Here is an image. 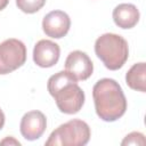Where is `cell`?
<instances>
[{
  "label": "cell",
  "mask_w": 146,
  "mask_h": 146,
  "mask_svg": "<svg viewBox=\"0 0 146 146\" xmlns=\"http://www.w3.org/2000/svg\"><path fill=\"white\" fill-rule=\"evenodd\" d=\"M95 54L106 68L116 71L121 68L129 57L127 40L115 33H105L95 42Z\"/></svg>",
  "instance_id": "3"
},
{
  "label": "cell",
  "mask_w": 146,
  "mask_h": 146,
  "mask_svg": "<svg viewBox=\"0 0 146 146\" xmlns=\"http://www.w3.org/2000/svg\"><path fill=\"white\" fill-rule=\"evenodd\" d=\"M26 60V47L18 39H7L0 43V75L11 73Z\"/></svg>",
  "instance_id": "5"
},
{
  "label": "cell",
  "mask_w": 146,
  "mask_h": 146,
  "mask_svg": "<svg viewBox=\"0 0 146 146\" xmlns=\"http://www.w3.org/2000/svg\"><path fill=\"white\" fill-rule=\"evenodd\" d=\"M71 27V18L63 10H52L42 19V30L47 36L60 39L67 34Z\"/></svg>",
  "instance_id": "7"
},
{
  "label": "cell",
  "mask_w": 146,
  "mask_h": 146,
  "mask_svg": "<svg viewBox=\"0 0 146 146\" xmlns=\"http://www.w3.org/2000/svg\"><path fill=\"white\" fill-rule=\"evenodd\" d=\"M47 128V119L40 111H30L25 113L19 123V130L22 136L26 140L39 139Z\"/></svg>",
  "instance_id": "8"
},
{
  "label": "cell",
  "mask_w": 146,
  "mask_h": 146,
  "mask_svg": "<svg viewBox=\"0 0 146 146\" xmlns=\"http://www.w3.org/2000/svg\"><path fill=\"white\" fill-rule=\"evenodd\" d=\"M91 136L87 122L73 119L56 128L44 143L46 146H84Z\"/></svg>",
  "instance_id": "4"
},
{
  "label": "cell",
  "mask_w": 146,
  "mask_h": 146,
  "mask_svg": "<svg viewBox=\"0 0 146 146\" xmlns=\"http://www.w3.org/2000/svg\"><path fill=\"white\" fill-rule=\"evenodd\" d=\"M113 21L116 26L128 30L132 29L139 22V10L132 3H120L113 9Z\"/></svg>",
  "instance_id": "10"
},
{
  "label": "cell",
  "mask_w": 146,
  "mask_h": 146,
  "mask_svg": "<svg viewBox=\"0 0 146 146\" xmlns=\"http://www.w3.org/2000/svg\"><path fill=\"white\" fill-rule=\"evenodd\" d=\"M125 82L129 88L145 92L146 91V64L144 62L133 64L125 74Z\"/></svg>",
  "instance_id": "11"
},
{
  "label": "cell",
  "mask_w": 146,
  "mask_h": 146,
  "mask_svg": "<svg viewBox=\"0 0 146 146\" xmlns=\"http://www.w3.org/2000/svg\"><path fill=\"white\" fill-rule=\"evenodd\" d=\"M59 56L60 48L51 40L42 39L38 41L33 48V60L38 66L43 68L51 67L57 64Z\"/></svg>",
  "instance_id": "9"
},
{
  "label": "cell",
  "mask_w": 146,
  "mask_h": 146,
  "mask_svg": "<svg viewBox=\"0 0 146 146\" xmlns=\"http://www.w3.org/2000/svg\"><path fill=\"white\" fill-rule=\"evenodd\" d=\"M8 2H9V0H0V11L7 7Z\"/></svg>",
  "instance_id": "16"
},
{
  "label": "cell",
  "mask_w": 146,
  "mask_h": 146,
  "mask_svg": "<svg viewBox=\"0 0 146 146\" xmlns=\"http://www.w3.org/2000/svg\"><path fill=\"white\" fill-rule=\"evenodd\" d=\"M49 94L56 102L58 110L65 114L78 113L84 104V92L78 81L66 71L51 75L47 83Z\"/></svg>",
  "instance_id": "2"
},
{
  "label": "cell",
  "mask_w": 146,
  "mask_h": 146,
  "mask_svg": "<svg viewBox=\"0 0 146 146\" xmlns=\"http://www.w3.org/2000/svg\"><path fill=\"white\" fill-rule=\"evenodd\" d=\"M3 125H5V114H3L2 110L0 108V130L3 128Z\"/></svg>",
  "instance_id": "15"
},
{
  "label": "cell",
  "mask_w": 146,
  "mask_h": 146,
  "mask_svg": "<svg viewBox=\"0 0 146 146\" xmlns=\"http://www.w3.org/2000/svg\"><path fill=\"white\" fill-rule=\"evenodd\" d=\"M46 3V0H16V6L25 14L39 11Z\"/></svg>",
  "instance_id": "12"
},
{
  "label": "cell",
  "mask_w": 146,
  "mask_h": 146,
  "mask_svg": "<svg viewBox=\"0 0 146 146\" xmlns=\"http://www.w3.org/2000/svg\"><path fill=\"white\" fill-rule=\"evenodd\" d=\"M121 145H145V137L141 132H130L124 137Z\"/></svg>",
  "instance_id": "13"
},
{
  "label": "cell",
  "mask_w": 146,
  "mask_h": 146,
  "mask_svg": "<svg viewBox=\"0 0 146 146\" xmlns=\"http://www.w3.org/2000/svg\"><path fill=\"white\" fill-rule=\"evenodd\" d=\"M65 71L76 81H84L91 76L94 72V64L86 52L81 50H74L71 51L66 57Z\"/></svg>",
  "instance_id": "6"
},
{
  "label": "cell",
  "mask_w": 146,
  "mask_h": 146,
  "mask_svg": "<svg viewBox=\"0 0 146 146\" xmlns=\"http://www.w3.org/2000/svg\"><path fill=\"white\" fill-rule=\"evenodd\" d=\"M92 97L96 113L103 121L114 122L127 111V98L121 86L114 79L98 80L92 88Z\"/></svg>",
  "instance_id": "1"
},
{
  "label": "cell",
  "mask_w": 146,
  "mask_h": 146,
  "mask_svg": "<svg viewBox=\"0 0 146 146\" xmlns=\"http://www.w3.org/2000/svg\"><path fill=\"white\" fill-rule=\"evenodd\" d=\"M0 144L1 145H6V144H14V145H21V143L18 141V140H16V139H14L13 137H7V138H5L3 140H1L0 141Z\"/></svg>",
  "instance_id": "14"
}]
</instances>
